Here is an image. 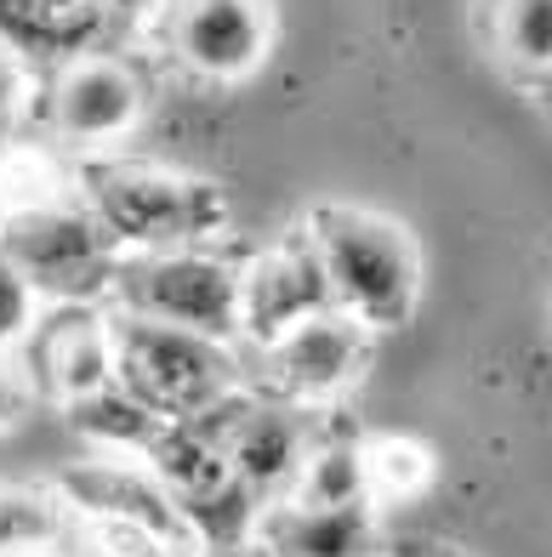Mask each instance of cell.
<instances>
[{
  "mask_svg": "<svg viewBox=\"0 0 552 557\" xmlns=\"http://www.w3.org/2000/svg\"><path fill=\"white\" fill-rule=\"evenodd\" d=\"M155 17L165 52L206 81H245L273 46L268 0H160Z\"/></svg>",
  "mask_w": 552,
  "mask_h": 557,
  "instance_id": "obj_7",
  "label": "cell"
},
{
  "mask_svg": "<svg viewBox=\"0 0 552 557\" xmlns=\"http://www.w3.org/2000/svg\"><path fill=\"white\" fill-rule=\"evenodd\" d=\"M103 0H0V46L29 58H81L103 29Z\"/></svg>",
  "mask_w": 552,
  "mask_h": 557,
  "instance_id": "obj_14",
  "label": "cell"
},
{
  "mask_svg": "<svg viewBox=\"0 0 552 557\" xmlns=\"http://www.w3.org/2000/svg\"><path fill=\"white\" fill-rule=\"evenodd\" d=\"M359 455H365V495L382 500V506L421 500L433 490V478H439V455L421 438H405V433L365 438Z\"/></svg>",
  "mask_w": 552,
  "mask_h": 557,
  "instance_id": "obj_16",
  "label": "cell"
},
{
  "mask_svg": "<svg viewBox=\"0 0 552 557\" xmlns=\"http://www.w3.org/2000/svg\"><path fill=\"white\" fill-rule=\"evenodd\" d=\"M331 308L365 331H398L421 301V245L398 216L365 206H319L308 222Z\"/></svg>",
  "mask_w": 552,
  "mask_h": 557,
  "instance_id": "obj_1",
  "label": "cell"
},
{
  "mask_svg": "<svg viewBox=\"0 0 552 557\" xmlns=\"http://www.w3.org/2000/svg\"><path fill=\"white\" fill-rule=\"evenodd\" d=\"M109 331H114V382L132 398H143L160 421H194L245 387V370L229 342L171 331V324L137 313H109Z\"/></svg>",
  "mask_w": 552,
  "mask_h": 557,
  "instance_id": "obj_4",
  "label": "cell"
},
{
  "mask_svg": "<svg viewBox=\"0 0 552 557\" xmlns=\"http://www.w3.org/2000/svg\"><path fill=\"white\" fill-rule=\"evenodd\" d=\"M365 347H370L365 324L324 308L291 324L280 342L257 347V393L273 404H291V410H319V404L354 387V375L365 370Z\"/></svg>",
  "mask_w": 552,
  "mask_h": 557,
  "instance_id": "obj_6",
  "label": "cell"
},
{
  "mask_svg": "<svg viewBox=\"0 0 552 557\" xmlns=\"http://www.w3.org/2000/svg\"><path fill=\"white\" fill-rule=\"evenodd\" d=\"M393 557H462V552H450V546H439V541H410V546H398Z\"/></svg>",
  "mask_w": 552,
  "mask_h": 557,
  "instance_id": "obj_25",
  "label": "cell"
},
{
  "mask_svg": "<svg viewBox=\"0 0 552 557\" xmlns=\"http://www.w3.org/2000/svg\"><path fill=\"white\" fill-rule=\"evenodd\" d=\"M63 410H69V426L81 438H91L97 449H109V455H132V461H143V449L155 444V433L165 426L143 398H132L120 382L74 398V404H63Z\"/></svg>",
  "mask_w": 552,
  "mask_h": 557,
  "instance_id": "obj_15",
  "label": "cell"
},
{
  "mask_svg": "<svg viewBox=\"0 0 552 557\" xmlns=\"http://www.w3.org/2000/svg\"><path fill=\"white\" fill-rule=\"evenodd\" d=\"M29 347L35 393H52L58 404H74L114 382V331L109 313L97 308H58L52 319L35 324Z\"/></svg>",
  "mask_w": 552,
  "mask_h": 557,
  "instance_id": "obj_12",
  "label": "cell"
},
{
  "mask_svg": "<svg viewBox=\"0 0 552 557\" xmlns=\"http://www.w3.org/2000/svg\"><path fill=\"white\" fill-rule=\"evenodd\" d=\"M69 529L63 500L52 484H0V557L52 552Z\"/></svg>",
  "mask_w": 552,
  "mask_h": 557,
  "instance_id": "obj_17",
  "label": "cell"
},
{
  "mask_svg": "<svg viewBox=\"0 0 552 557\" xmlns=\"http://www.w3.org/2000/svg\"><path fill=\"white\" fill-rule=\"evenodd\" d=\"M81 199L120 245V257L148 250H188L211 245L229 227V194L211 176L137 165V160H91L81 171Z\"/></svg>",
  "mask_w": 552,
  "mask_h": 557,
  "instance_id": "obj_2",
  "label": "cell"
},
{
  "mask_svg": "<svg viewBox=\"0 0 552 557\" xmlns=\"http://www.w3.org/2000/svg\"><path fill=\"white\" fill-rule=\"evenodd\" d=\"M188 557H268L257 541H240V546H194Z\"/></svg>",
  "mask_w": 552,
  "mask_h": 557,
  "instance_id": "obj_24",
  "label": "cell"
},
{
  "mask_svg": "<svg viewBox=\"0 0 552 557\" xmlns=\"http://www.w3.org/2000/svg\"><path fill=\"white\" fill-rule=\"evenodd\" d=\"M23 109H29V63L0 46V132L17 125Z\"/></svg>",
  "mask_w": 552,
  "mask_h": 557,
  "instance_id": "obj_23",
  "label": "cell"
},
{
  "mask_svg": "<svg viewBox=\"0 0 552 557\" xmlns=\"http://www.w3.org/2000/svg\"><path fill=\"white\" fill-rule=\"evenodd\" d=\"M257 546L268 557H376L370 506H262Z\"/></svg>",
  "mask_w": 552,
  "mask_h": 557,
  "instance_id": "obj_13",
  "label": "cell"
},
{
  "mask_svg": "<svg viewBox=\"0 0 552 557\" xmlns=\"http://www.w3.org/2000/svg\"><path fill=\"white\" fill-rule=\"evenodd\" d=\"M199 421L217 426L222 438V455H229L234 478L257 495V500H273L296 484V467L308 455V426H303V410L291 404H273L262 393H234L222 398L217 410H206Z\"/></svg>",
  "mask_w": 552,
  "mask_h": 557,
  "instance_id": "obj_8",
  "label": "cell"
},
{
  "mask_svg": "<svg viewBox=\"0 0 552 557\" xmlns=\"http://www.w3.org/2000/svg\"><path fill=\"white\" fill-rule=\"evenodd\" d=\"M495 46L518 69L552 74V0H501L495 7Z\"/></svg>",
  "mask_w": 552,
  "mask_h": 557,
  "instance_id": "obj_19",
  "label": "cell"
},
{
  "mask_svg": "<svg viewBox=\"0 0 552 557\" xmlns=\"http://www.w3.org/2000/svg\"><path fill=\"white\" fill-rule=\"evenodd\" d=\"M46 109H52L63 143L103 148V143H120L143 120V81L132 63H120L109 52H81L52 81V103Z\"/></svg>",
  "mask_w": 552,
  "mask_h": 557,
  "instance_id": "obj_11",
  "label": "cell"
},
{
  "mask_svg": "<svg viewBox=\"0 0 552 557\" xmlns=\"http://www.w3.org/2000/svg\"><path fill=\"white\" fill-rule=\"evenodd\" d=\"M40 324V290L12 262H0V352H17Z\"/></svg>",
  "mask_w": 552,
  "mask_h": 557,
  "instance_id": "obj_21",
  "label": "cell"
},
{
  "mask_svg": "<svg viewBox=\"0 0 552 557\" xmlns=\"http://www.w3.org/2000/svg\"><path fill=\"white\" fill-rule=\"evenodd\" d=\"M0 262H12L40 301L58 308H97L114 290L120 245L103 234V222L86 211V199L46 194L0 211Z\"/></svg>",
  "mask_w": 552,
  "mask_h": 557,
  "instance_id": "obj_3",
  "label": "cell"
},
{
  "mask_svg": "<svg viewBox=\"0 0 552 557\" xmlns=\"http://www.w3.org/2000/svg\"><path fill=\"white\" fill-rule=\"evenodd\" d=\"M324 308H331V285H324V268H319L308 227L285 234L262 257L240 262V342L268 347L291 324H303Z\"/></svg>",
  "mask_w": 552,
  "mask_h": 557,
  "instance_id": "obj_9",
  "label": "cell"
},
{
  "mask_svg": "<svg viewBox=\"0 0 552 557\" xmlns=\"http://www.w3.org/2000/svg\"><path fill=\"white\" fill-rule=\"evenodd\" d=\"M52 495L63 500L69 518H125L165 535L171 546L194 552V535L177 512V500L160 490V478L132 455H97V461H69L52 478Z\"/></svg>",
  "mask_w": 552,
  "mask_h": 557,
  "instance_id": "obj_10",
  "label": "cell"
},
{
  "mask_svg": "<svg viewBox=\"0 0 552 557\" xmlns=\"http://www.w3.org/2000/svg\"><path fill=\"white\" fill-rule=\"evenodd\" d=\"M74 535H81L86 557H188L183 546H171L165 535L143 523H125V518H69Z\"/></svg>",
  "mask_w": 552,
  "mask_h": 557,
  "instance_id": "obj_20",
  "label": "cell"
},
{
  "mask_svg": "<svg viewBox=\"0 0 552 557\" xmlns=\"http://www.w3.org/2000/svg\"><path fill=\"white\" fill-rule=\"evenodd\" d=\"M155 7H160V0H103V12H132V17L137 12H155Z\"/></svg>",
  "mask_w": 552,
  "mask_h": 557,
  "instance_id": "obj_26",
  "label": "cell"
},
{
  "mask_svg": "<svg viewBox=\"0 0 552 557\" xmlns=\"http://www.w3.org/2000/svg\"><path fill=\"white\" fill-rule=\"evenodd\" d=\"M29 410H35V375H29V364H23L17 352H0V433H12Z\"/></svg>",
  "mask_w": 552,
  "mask_h": 557,
  "instance_id": "obj_22",
  "label": "cell"
},
{
  "mask_svg": "<svg viewBox=\"0 0 552 557\" xmlns=\"http://www.w3.org/2000/svg\"><path fill=\"white\" fill-rule=\"evenodd\" d=\"M114 313H137L194 331L211 342H240V262H229L211 245L188 250H148V257H120L114 273Z\"/></svg>",
  "mask_w": 552,
  "mask_h": 557,
  "instance_id": "obj_5",
  "label": "cell"
},
{
  "mask_svg": "<svg viewBox=\"0 0 552 557\" xmlns=\"http://www.w3.org/2000/svg\"><path fill=\"white\" fill-rule=\"evenodd\" d=\"M296 506H370L365 495V455L359 444H308L303 467H296V484H291Z\"/></svg>",
  "mask_w": 552,
  "mask_h": 557,
  "instance_id": "obj_18",
  "label": "cell"
}]
</instances>
